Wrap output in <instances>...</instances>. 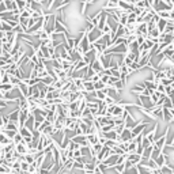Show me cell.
I'll list each match as a JSON object with an SVG mask.
<instances>
[{
	"mask_svg": "<svg viewBox=\"0 0 174 174\" xmlns=\"http://www.w3.org/2000/svg\"><path fill=\"white\" fill-rule=\"evenodd\" d=\"M103 36V33L101 31V30H98L97 27L93 30V31H90V33H87V38H88V41H90V44L93 45V44H95L97 41H99L101 39V37Z\"/></svg>",
	"mask_w": 174,
	"mask_h": 174,
	"instance_id": "1",
	"label": "cell"
},
{
	"mask_svg": "<svg viewBox=\"0 0 174 174\" xmlns=\"http://www.w3.org/2000/svg\"><path fill=\"white\" fill-rule=\"evenodd\" d=\"M144 88H145L144 82H139V83H136L135 86H132V87H131V93H132V94H135V95H136V98H137L139 95H140V94H143Z\"/></svg>",
	"mask_w": 174,
	"mask_h": 174,
	"instance_id": "2",
	"label": "cell"
},
{
	"mask_svg": "<svg viewBox=\"0 0 174 174\" xmlns=\"http://www.w3.org/2000/svg\"><path fill=\"white\" fill-rule=\"evenodd\" d=\"M131 140H133L132 139V131L131 129H128V128H125L123 131V132L120 133V136H118V142H131Z\"/></svg>",
	"mask_w": 174,
	"mask_h": 174,
	"instance_id": "3",
	"label": "cell"
},
{
	"mask_svg": "<svg viewBox=\"0 0 174 174\" xmlns=\"http://www.w3.org/2000/svg\"><path fill=\"white\" fill-rule=\"evenodd\" d=\"M107 20H109V14H107L106 11H103V10H102V14H101V18H99V22H98L97 29L102 31L103 27H105V25L107 23Z\"/></svg>",
	"mask_w": 174,
	"mask_h": 174,
	"instance_id": "4",
	"label": "cell"
},
{
	"mask_svg": "<svg viewBox=\"0 0 174 174\" xmlns=\"http://www.w3.org/2000/svg\"><path fill=\"white\" fill-rule=\"evenodd\" d=\"M19 114H20L19 107H15V109H12L11 112L7 113V116H8L10 121H12V123H18V121H19Z\"/></svg>",
	"mask_w": 174,
	"mask_h": 174,
	"instance_id": "5",
	"label": "cell"
},
{
	"mask_svg": "<svg viewBox=\"0 0 174 174\" xmlns=\"http://www.w3.org/2000/svg\"><path fill=\"white\" fill-rule=\"evenodd\" d=\"M118 156L120 155H117V154H112L109 158L103 161V163L106 164L107 167H114V166L117 164V161H118Z\"/></svg>",
	"mask_w": 174,
	"mask_h": 174,
	"instance_id": "6",
	"label": "cell"
},
{
	"mask_svg": "<svg viewBox=\"0 0 174 174\" xmlns=\"http://www.w3.org/2000/svg\"><path fill=\"white\" fill-rule=\"evenodd\" d=\"M15 152H18L20 156H25L26 154H29V147L25 143H19L15 145Z\"/></svg>",
	"mask_w": 174,
	"mask_h": 174,
	"instance_id": "7",
	"label": "cell"
},
{
	"mask_svg": "<svg viewBox=\"0 0 174 174\" xmlns=\"http://www.w3.org/2000/svg\"><path fill=\"white\" fill-rule=\"evenodd\" d=\"M16 87L19 88V91L22 93L23 97H25V98H29V88H30V86H29L27 83H26L25 80H22V82H20V83L18 84Z\"/></svg>",
	"mask_w": 174,
	"mask_h": 174,
	"instance_id": "8",
	"label": "cell"
},
{
	"mask_svg": "<svg viewBox=\"0 0 174 174\" xmlns=\"http://www.w3.org/2000/svg\"><path fill=\"white\" fill-rule=\"evenodd\" d=\"M128 161L129 162H132L133 166H137V164H140L143 162V158H142V155H139V154H129L128 155Z\"/></svg>",
	"mask_w": 174,
	"mask_h": 174,
	"instance_id": "9",
	"label": "cell"
},
{
	"mask_svg": "<svg viewBox=\"0 0 174 174\" xmlns=\"http://www.w3.org/2000/svg\"><path fill=\"white\" fill-rule=\"evenodd\" d=\"M34 125H36V120H34V116H33V114H30L29 116V118L26 120V123H25V126L27 129H29V131H34Z\"/></svg>",
	"mask_w": 174,
	"mask_h": 174,
	"instance_id": "10",
	"label": "cell"
},
{
	"mask_svg": "<svg viewBox=\"0 0 174 174\" xmlns=\"http://www.w3.org/2000/svg\"><path fill=\"white\" fill-rule=\"evenodd\" d=\"M103 137L106 139V140H114V142L118 140V135H117L116 131H110V132L103 133Z\"/></svg>",
	"mask_w": 174,
	"mask_h": 174,
	"instance_id": "11",
	"label": "cell"
},
{
	"mask_svg": "<svg viewBox=\"0 0 174 174\" xmlns=\"http://www.w3.org/2000/svg\"><path fill=\"white\" fill-rule=\"evenodd\" d=\"M152 150H154V145H151V147H148V148H144V151H143V154H142L143 161H148V159H151Z\"/></svg>",
	"mask_w": 174,
	"mask_h": 174,
	"instance_id": "12",
	"label": "cell"
},
{
	"mask_svg": "<svg viewBox=\"0 0 174 174\" xmlns=\"http://www.w3.org/2000/svg\"><path fill=\"white\" fill-rule=\"evenodd\" d=\"M128 14H129V12H126V11H123V12L120 14V20H118V23H120L121 26H124V27H125L126 23H128Z\"/></svg>",
	"mask_w": 174,
	"mask_h": 174,
	"instance_id": "13",
	"label": "cell"
},
{
	"mask_svg": "<svg viewBox=\"0 0 174 174\" xmlns=\"http://www.w3.org/2000/svg\"><path fill=\"white\" fill-rule=\"evenodd\" d=\"M14 88H15V86H14V84H11V83H1V84H0V90L3 91L4 94L10 93V91L14 90Z\"/></svg>",
	"mask_w": 174,
	"mask_h": 174,
	"instance_id": "14",
	"label": "cell"
},
{
	"mask_svg": "<svg viewBox=\"0 0 174 174\" xmlns=\"http://www.w3.org/2000/svg\"><path fill=\"white\" fill-rule=\"evenodd\" d=\"M136 150H137V143L135 142V140H131L129 142V145H128V151L125 152V154H135Z\"/></svg>",
	"mask_w": 174,
	"mask_h": 174,
	"instance_id": "15",
	"label": "cell"
},
{
	"mask_svg": "<svg viewBox=\"0 0 174 174\" xmlns=\"http://www.w3.org/2000/svg\"><path fill=\"white\" fill-rule=\"evenodd\" d=\"M0 30H1V31H4V33H8V31H12L14 29L6 22V20H1V19H0Z\"/></svg>",
	"mask_w": 174,
	"mask_h": 174,
	"instance_id": "16",
	"label": "cell"
},
{
	"mask_svg": "<svg viewBox=\"0 0 174 174\" xmlns=\"http://www.w3.org/2000/svg\"><path fill=\"white\" fill-rule=\"evenodd\" d=\"M167 22H169V20L162 19V18H161V19L158 20V23H156V29H158L161 33H163L164 29H166V26H167Z\"/></svg>",
	"mask_w": 174,
	"mask_h": 174,
	"instance_id": "17",
	"label": "cell"
},
{
	"mask_svg": "<svg viewBox=\"0 0 174 174\" xmlns=\"http://www.w3.org/2000/svg\"><path fill=\"white\" fill-rule=\"evenodd\" d=\"M90 67L93 68V69H94L95 72H97V74H99V72H102V71H103V67L101 65V63L98 61V60H95V61H93V63H91V64H90Z\"/></svg>",
	"mask_w": 174,
	"mask_h": 174,
	"instance_id": "18",
	"label": "cell"
},
{
	"mask_svg": "<svg viewBox=\"0 0 174 174\" xmlns=\"http://www.w3.org/2000/svg\"><path fill=\"white\" fill-rule=\"evenodd\" d=\"M87 140L90 145H95L97 143H99V136L98 135H87Z\"/></svg>",
	"mask_w": 174,
	"mask_h": 174,
	"instance_id": "19",
	"label": "cell"
},
{
	"mask_svg": "<svg viewBox=\"0 0 174 174\" xmlns=\"http://www.w3.org/2000/svg\"><path fill=\"white\" fill-rule=\"evenodd\" d=\"M12 143V140L11 139H8L4 133H0V145H3V147H6V145L11 144Z\"/></svg>",
	"mask_w": 174,
	"mask_h": 174,
	"instance_id": "20",
	"label": "cell"
},
{
	"mask_svg": "<svg viewBox=\"0 0 174 174\" xmlns=\"http://www.w3.org/2000/svg\"><path fill=\"white\" fill-rule=\"evenodd\" d=\"M84 91H87V93H94L95 91L94 83L91 80H84Z\"/></svg>",
	"mask_w": 174,
	"mask_h": 174,
	"instance_id": "21",
	"label": "cell"
},
{
	"mask_svg": "<svg viewBox=\"0 0 174 174\" xmlns=\"http://www.w3.org/2000/svg\"><path fill=\"white\" fill-rule=\"evenodd\" d=\"M137 169H139V174H154L152 173V170H150L147 166H144V164H137Z\"/></svg>",
	"mask_w": 174,
	"mask_h": 174,
	"instance_id": "22",
	"label": "cell"
},
{
	"mask_svg": "<svg viewBox=\"0 0 174 174\" xmlns=\"http://www.w3.org/2000/svg\"><path fill=\"white\" fill-rule=\"evenodd\" d=\"M106 97H107L106 88H105V90H101V91H95V98H97L98 101H105Z\"/></svg>",
	"mask_w": 174,
	"mask_h": 174,
	"instance_id": "23",
	"label": "cell"
},
{
	"mask_svg": "<svg viewBox=\"0 0 174 174\" xmlns=\"http://www.w3.org/2000/svg\"><path fill=\"white\" fill-rule=\"evenodd\" d=\"M41 83H44L46 87L53 86V83H55V79H53L52 76H49V75H48V76H45L44 79H41Z\"/></svg>",
	"mask_w": 174,
	"mask_h": 174,
	"instance_id": "24",
	"label": "cell"
},
{
	"mask_svg": "<svg viewBox=\"0 0 174 174\" xmlns=\"http://www.w3.org/2000/svg\"><path fill=\"white\" fill-rule=\"evenodd\" d=\"M164 34H173L174 33V22L173 20H169L167 22V26H166V29H164Z\"/></svg>",
	"mask_w": 174,
	"mask_h": 174,
	"instance_id": "25",
	"label": "cell"
},
{
	"mask_svg": "<svg viewBox=\"0 0 174 174\" xmlns=\"http://www.w3.org/2000/svg\"><path fill=\"white\" fill-rule=\"evenodd\" d=\"M110 76L117 77V79H121V72H120L118 68H110Z\"/></svg>",
	"mask_w": 174,
	"mask_h": 174,
	"instance_id": "26",
	"label": "cell"
},
{
	"mask_svg": "<svg viewBox=\"0 0 174 174\" xmlns=\"http://www.w3.org/2000/svg\"><path fill=\"white\" fill-rule=\"evenodd\" d=\"M80 152H82V156H88L91 158V148L90 147H80Z\"/></svg>",
	"mask_w": 174,
	"mask_h": 174,
	"instance_id": "27",
	"label": "cell"
},
{
	"mask_svg": "<svg viewBox=\"0 0 174 174\" xmlns=\"http://www.w3.org/2000/svg\"><path fill=\"white\" fill-rule=\"evenodd\" d=\"M139 48H140V45L137 44V41H135L128 45V52H139Z\"/></svg>",
	"mask_w": 174,
	"mask_h": 174,
	"instance_id": "28",
	"label": "cell"
},
{
	"mask_svg": "<svg viewBox=\"0 0 174 174\" xmlns=\"http://www.w3.org/2000/svg\"><path fill=\"white\" fill-rule=\"evenodd\" d=\"M23 159H25V162H27L29 164H33L34 162H36V156L31 154H26L25 156H23Z\"/></svg>",
	"mask_w": 174,
	"mask_h": 174,
	"instance_id": "29",
	"label": "cell"
},
{
	"mask_svg": "<svg viewBox=\"0 0 174 174\" xmlns=\"http://www.w3.org/2000/svg\"><path fill=\"white\" fill-rule=\"evenodd\" d=\"M3 133H4V135H6L8 139H11V140H12V139L15 137V135H16L18 132H16V131H10V129H4V132H3Z\"/></svg>",
	"mask_w": 174,
	"mask_h": 174,
	"instance_id": "30",
	"label": "cell"
},
{
	"mask_svg": "<svg viewBox=\"0 0 174 174\" xmlns=\"http://www.w3.org/2000/svg\"><path fill=\"white\" fill-rule=\"evenodd\" d=\"M15 1H16V6H18V10L22 12V11L26 8V1L25 0H15Z\"/></svg>",
	"mask_w": 174,
	"mask_h": 174,
	"instance_id": "31",
	"label": "cell"
},
{
	"mask_svg": "<svg viewBox=\"0 0 174 174\" xmlns=\"http://www.w3.org/2000/svg\"><path fill=\"white\" fill-rule=\"evenodd\" d=\"M94 88H95V91L105 90V88H106V84L102 83V82H98V83H94Z\"/></svg>",
	"mask_w": 174,
	"mask_h": 174,
	"instance_id": "32",
	"label": "cell"
},
{
	"mask_svg": "<svg viewBox=\"0 0 174 174\" xmlns=\"http://www.w3.org/2000/svg\"><path fill=\"white\" fill-rule=\"evenodd\" d=\"M151 145H152L151 142H150L145 136H143V139H142V147L143 148H148V147H151Z\"/></svg>",
	"mask_w": 174,
	"mask_h": 174,
	"instance_id": "33",
	"label": "cell"
},
{
	"mask_svg": "<svg viewBox=\"0 0 174 174\" xmlns=\"http://www.w3.org/2000/svg\"><path fill=\"white\" fill-rule=\"evenodd\" d=\"M12 143L14 144H19V143H23V137H22V135H20V133H16L15 135V137L12 139Z\"/></svg>",
	"mask_w": 174,
	"mask_h": 174,
	"instance_id": "34",
	"label": "cell"
},
{
	"mask_svg": "<svg viewBox=\"0 0 174 174\" xmlns=\"http://www.w3.org/2000/svg\"><path fill=\"white\" fill-rule=\"evenodd\" d=\"M0 48H1V52H11V49H12L14 46L11 45L10 42H6V44H3Z\"/></svg>",
	"mask_w": 174,
	"mask_h": 174,
	"instance_id": "35",
	"label": "cell"
},
{
	"mask_svg": "<svg viewBox=\"0 0 174 174\" xmlns=\"http://www.w3.org/2000/svg\"><path fill=\"white\" fill-rule=\"evenodd\" d=\"M29 167H30V164L27 163V162H25V161L20 162V170H22L23 173H27V171H29Z\"/></svg>",
	"mask_w": 174,
	"mask_h": 174,
	"instance_id": "36",
	"label": "cell"
},
{
	"mask_svg": "<svg viewBox=\"0 0 174 174\" xmlns=\"http://www.w3.org/2000/svg\"><path fill=\"white\" fill-rule=\"evenodd\" d=\"M72 170H84V163H80V162H76V161H75Z\"/></svg>",
	"mask_w": 174,
	"mask_h": 174,
	"instance_id": "37",
	"label": "cell"
},
{
	"mask_svg": "<svg viewBox=\"0 0 174 174\" xmlns=\"http://www.w3.org/2000/svg\"><path fill=\"white\" fill-rule=\"evenodd\" d=\"M163 107H167V109H171V107H173V102H171L170 97H166V98H164Z\"/></svg>",
	"mask_w": 174,
	"mask_h": 174,
	"instance_id": "38",
	"label": "cell"
},
{
	"mask_svg": "<svg viewBox=\"0 0 174 174\" xmlns=\"http://www.w3.org/2000/svg\"><path fill=\"white\" fill-rule=\"evenodd\" d=\"M162 154V151L161 150H156V148H154L152 150V154H151V159H154V161H156L158 159V156Z\"/></svg>",
	"mask_w": 174,
	"mask_h": 174,
	"instance_id": "39",
	"label": "cell"
},
{
	"mask_svg": "<svg viewBox=\"0 0 174 174\" xmlns=\"http://www.w3.org/2000/svg\"><path fill=\"white\" fill-rule=\"evenodd\" d=\"M103 102H105V105H106V106H110V105H116V103H117L116 101L113 99V98H110V97H106Z\"/></svg>",
	"mask_w": 174,
	"mask_h": 174,
	"instance_id": "40",
	"label": "cell"
},
{
	"mask_svg": "<svg viewBox=\"0 0 174 174\" xmlns=\"http://www.w3.org/2000/svg\"><path fill=\"white\" fill-rule=\"evenodd\" d=\"M10 79H11V75H8L6 72V74L1 76V83H10Z\"/></svg>",
	"mask_w": 174,
	"mask_h": 174,
	"instance_id": "41",
	"label": "cell"
},
{
	"mask_svg": "<svg viewBox=\"0 0 174 174\" xmlns=\"http://www.w3.org/2000/svg\"><path fill=\"white\" fill-rule=\"evenodd\" d=\"M136 41V36L135 34H131V36L126 37V45H129V44H132V42Z\"/></svg>",
	"mask_w": 174,
	"mask_h": 174,
	"instance_id": "42",
	"label": "cell"
},
{
	"mask_svg": "<svg viewBox=\"0 0 174 174\" xmlns=\"http://www.w3.org/2000/svg\"><path fill=\"white\" fill-rule=\"evenodd\" d=\"M90 80L93 82V83H98V82H101V75L99 74H95L94 76L90 77Z\"/></svg>",
	"mask_w": 174,
	"mask_h": 174,
	"instance_id": "43",
	"label": "cell"
},
{
	"mask_svg": "<svg viewBox=\"0 0 174 174\" xmlns=\"http://www.w3.org/2000/svg\"><path fill=\"white\" fill-rule=\"evenodd\" d=\"M145 38H147L145 36H137V37H136V41H137L139 45H143V44L145 42Z\"/></svg>",
	"mask_w": 174,
	"mask_h": 174,
	"instance_id": "44",
	"label": "cell"
},
{
	"mask_svg": "<svg viewBox=\"0 0 174 174\" xmlns=\"http://www.w3.org/2000/svg\"><path fill=\"white\" fill-rule=\"evenodd\" d=\"M124 129H125V125H117V126H114V131L117 132V135L120 136V133L123 132Z\"/></svg>",
	"mask_w": 174,
	"mask_h": 174,
	"instance_id": "45",
	"label": "cell"
},
{
	"mask_svg": "<svg viewBox=\"0 0 174 174\" xmlns=\"http://www.w3.org/2000/svg\"><path fill=\"white\" fill-rule=\"evenodd\" d=\"M72 156H74V159L75 161H77V159L80 158L82 156V152H80V150H76V151H74V154H72Z\"/></svg>",
	"mask_w": 174,
	"mask_h": 174,
	"instance_id": "46",
	"label": "cell"
},
{
	"mask_svg": "<svg viewBox=\"0 0 174 174\" xmlns=\"http://www.w3.org/2000/svg\"><path fill=\"white\" fill-rule=\"evenodd\" d=\"M6 11H8V10H7V6H6V3H4V0H3V3L0 4V14L6 12Z\"/></svg>",
	"mask_w": 174,
	"mask_h": 174,
	"instance_id": "47",
	"label": "cell"
},
{
	"mask_svg": "<svg viewBox=\"0 0 174 174\" xmlns=\"http://www.w3.org/2000/svg\"><path fill=\"white\" fill-rule=\"evenodd\" d=\"M0 98H1V99H4V93L1 90H0Z\"/></svg>",
	"mask_w": 174,
	"mask_h": 174,
	"instance_id": "48",
	"label": "cell"
},
{
	"mask_svg": "<svg viewBox=\"0 0 174 174\" xmlns=\"http://www.w3.org/2000/svg\"><path fill=\"white\" fill-rule=\"evenodd\" d=\"M37 1H38V3H41V4H44V3H46L48 0H37Z\"/></svg>",
	"mask_w": 174,
	"mask_h": 174,
	"instance_id": "49",
	"label": "cell"
},
{
	"mask_svg": "<svg viewBox=\"0 0 174 174\" xmlns=\"http://www.w3.org/2000/svg\"><path fill=\"white\" fill-rule=\"evenodd\" d=\"M162 1H164V3H167V4H171L170 0H162Z\"/></svg>",
	"mask_w": 174,
	"mask_h": 174,
	"instance_id": "50",
	"label": "cell"
},
{
	"mask_svg": "<svg viewBox=\"0 0 174 174\" xmlns=\"http://www.w3.org/2000/svg\"><path fill=\"white\" fill-rule=\"evenodd\" d=\"M124 1H126V3H133V0H124Z\"/></svg>",
	"mask_w": 174,
	"mask_h": 174,
	"instance_id": "51",
	"label": "cell"
},
{
	"mask_svg": "<svg viewBox=\"0 0 174 174\" xmlns=\"http://www.w3.org/2000/svg\"><path fill=\"white\" fill-rule=\"evenodd\" d=\"M95 1H97V0H90V3H95Z\"/></svg>",
	"mask_w": 174,
	"mask_h": 174,
	"instance_id": "52",
	"label": "cell"
},
{
	"mask_svg": "<svg viewBox=\"0 0 174 174\" xmlns=\"http://www.w3.org/2000/svg\"><path fill=\"white\" fill-rule=\"evenodd\" d=\"M1 3H3V0H0V4H1Z\"/></svg>",
	"mask_w": 174,
	"mask_h": 174,
	"instance_id": "53",
	"label": "cell"
}]
</instances>
